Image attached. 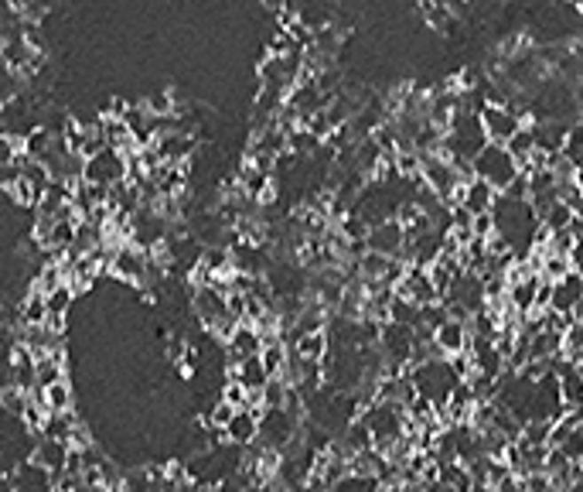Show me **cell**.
I'll use <instances>...</instances> for the list:
<instances>
[{"instance_id": "ac0fdd59", "label": "cell", "mask_w": 583, "mask_h": 492, "mask_svg": "<svg viewBox=\"0 0 583 492\" xmlns=\"http://www.w3.org/2000/svg\"><path fill=\"white\" fill-rule=\"evenodd\" d=\"M42 407L48 414H72V407H75V390H72V383L62 380L55 383V386H48V390H38L35 393Z\"/></svg>"}, {"instance_id": "d4e9b609", "label": "cell", "mask_w": 583, "mask_h": 492, "mask_svg": "<svg viewBox=\"0 0 583 492\" xmlns=\"http://www.w3.org/2000/svg\"><path fill=\"white\" fill-rule=\"evenodd\" d=\"M560 451L566 455V462H573V465L580 462L583 458V427H573V431H570V438L560 445Z\"/></svg>"}, {"instance_id": "3957f363", "label": "cell", "mask_w": 583, "mask_h": 492, "mask_svg": "<svg viewBox=\"0 0 583 492\" xmlns=\"http://www.w3.org/2000/svg\"><path fill=\"white\" fill-rule=\"evenodd\" d=\"M130 179V161L127 155L113 151V147H103L99 155H92L83 168V181L86 185H96V188H116Z\"/></svg>"}, {"instance_id": "5b68a950", "label": "cell", "mask_w": 583, "mask_h": 492, "mask_svg": "<svg viewBox=\"0 0 583 492\" xmlns=\"http://www.w3.org/2000/svg\"><path fill=\"white\" fill-rule=\"evenodd\" d=\"M147 264H151V253H147V250H140V246H133V243H123V246L113 250L106 274H113V277L123 281V284H137V288H144Z\"/></svg>"}, {"instance_id": "30bf717a", "label": "cell", "mask_w": 583, "mask_h": 492, "mask_svg": "<svg viewBox=\"0 0 583 492\" xmlns=\"http://www.w3.org/2000/svg\"><path fill=\"white\" fill-rule=\"evenodd\" d=\"M583 305V274L573 270L570 277H563L553 284V294H549V312L563 314V318H573L577 308Z\"/></svg>"}, {"instance_id": "6da1fadb", "label": "cell", "mask_w": 583, "mask_h": 492, "mask_svg": "<svg viewBox=\"0 0 583 492\" xmlns=\"http://www.w3.org/2000/svg\"><path fill=\"white\" fill-rule=\"evenodd\" d=\"M406 377L413 380L416 386V397H423L427 403H433L437 410H444L447 401H451V393L457 390V373H453V366L447 359H430V362H423V366H410L406 369Z\"/></svg>"}, {"instance_id": "603a6c76", "label": "cell", "mask_w": 583, "mask_h": 492, "mask_svg": "<svg viewBox=\"0 0 583 492\" xmlns=\"http://www.w3.org/2000/svg\"><path fill=\"white\" fill-rule=\"evenodd\" d=\"M21 161H24V140L0 134V171H4V168H14V164H21Z\"/></svg>"}, {"instance_id": "44dd1931", "label": "cell", "mask_w": 583, "mask_h": 492, "mask_svg": "<svg viewBox=\"0 0 583 492\" xmlns=\"http://www.w3.org/2000/svg\"><path fill=\"white\" fill-rule=\"evenodd\" d=\"M389 321H396V325H406V329H416V325H420V308H416L413 301L392 298V305H389Z\"/></svg>"}, {"instance_id": "ba28073f", "label": "cell", "mask_w": 583, "mask_h": 492, "mask_svg": "<svg viewBox=\"0 0 583 492\" xmlns=\"http://www.w3.org/2000/svg\"><path fill=\"white\" fill-rule=\"evenodd\" d=\"M396 298L413 301L416 308H427V305H437V301H440V294H437V288H433V281H430V270H423V267H406L403 281L396 284Z\"/></svg>"}, {"instance_id": "4316f807", "label": "cell", "mask_w": 583, "mask_h": 492, "mask_svg": "<svg viewBox=\"0 0 583 492\" xmlns=\"http://www.w3.org/2000/svg\"><path fill=\"white\" fill-rule=\"evenodd\" d=\"M577 469H580V472H583V458H580V462H577Z\"/></svg>"}, {"instance_id": "ffe728a7", "label": "cell", "mask_w": 583, "mask_h": 492, "mask_svg": "<svg viewBox=\"0 0 583 492\" xmlns=\"http://www.w3.org/2000/svg\"><path fill=\"white\" fill-rule=\"evenodd\" d=\"M563 157L570 161V168H573V171H583V123L570 127L566 144H563Z\"/></svg>"}, {"instance_id": "9a60e30c", "label": "cell", "mask_w": 583, "mask_h": 492, "mask_svg": "<svg viewBox=\"0 0 583 492\" xmlns=\"http://www.w3.org/2000/svg\"><path fill=\"white\" fill-rule=\"evenodd\" d=\"M229 380L239 383L242 390H249V393H263L266 390V383L273 380L270 373H266V366H263V359H246V362H236V366H229Z\"/></svg>"}, {"instance_id": "4fadbf2b", "label": "cell", "mask_w": 583, "mask_h": 492, "mask_svg": "<svg viewBox=\"0 0 583 492\" xmlns=\"http://www.w3.org/2000/svg\"><path fill=\"white\" fill-rule=\"evenodd\" d=\"M259 353H263V336H259L253 325H239L236 332L229 336V342H225V359H229V366L246 362V359H256Z\"/></svg>"}, {"instance_id": "d6986e66", "label": "cell", "mask_w": 583, "mask_h": 492, "mask_svg": "<svg viewBox=\"0 0 583 492\" xmlns=\"http://www.w3.org/2000/svg\"><path fill=\"white\" fill-rule=\"evenodd\" d=\"M290 349L301 359H307V362H324L327 353H331V336L327 332H303V336H297V342Z\"/></svg>"}, {"instance_id": "7c38bea8", "label": "cell", "mask_w": 583, "mask_h": 492, "mask_svg": "<svg viewBox=\"0 0 583 492\" xmlns=\"http://www.w3.org/2000/svg\"><path fill=\"white\" fill-rule=\"evenodd\" d=\"M259 414L263 410H236V417L225 425L222 431V441L232 448H253L259 441Z\"/></svg>"}, {"instance_id": "2e32d148", "label": "cell", "mask_w": 583, "mask_h": 492, "mask_svg": "<svg viewBox=\"0 0 583 492\" xmlns=\"http://www.w3.org/2000/svg\"><path fill=\"white\" fill-rule=\"evenodd\" d=\"M68 380V362H65V349L62 353H51V356L35 359V393L38 390H48L55 383Z\"/></svg>"}, {"instance_id": "9c48e42d", "label": "cell", "mask_w": 583, "mask_h": 492, "mask_svg": "<svg viewBox=\"0 0 583 492\" xmlns=\"http://www.w3.org/2000/svg\"><path fill=\"white\" fill-rule=\"evenodd\" d=\"M7 492H59V482L51 472H44L38 462H21L7 479Z\"/></svg>"}, {"instance_id": "e0dca14e", "label": "cell", "mask_w": 583, "mask_h": 492, "mask_svg": "<svg viewBox=\"0 0 583 492\" xmlns=\"http://www.w3.org/2000/svg\"><path fill=\"white\" fill-rule=\"evenodd\" d=\"M495 202H498V192L492 185H485V181H477V179H471L464 185V199H461V205H464L475 219L477 216H492Z\"/></svg>"}, {"instance_id": "484cf974", "label": "cell", "mask_w": 583, "mask_h": 492, "mask_svg": "<svg viewBox=\"0 0 583 492\" xmlns=\"http://www.w3.org/2000/svg\"><path fill=\"white\" fill-rule=\"evenodd\" d=\"M573 185H577V192H580V199H583V171H577V179H573Z\"/></svg>"}, {"instance_id": "8fae6325", "label": "cell", "mask_w": 583, "mask_h": 492, "mask_svg": "<svg viewBox=\"0 0 583 492\" xmlns=\"http://www.w3.org/2000/svg\"><path fill=\"white\" fill-rule=\"evenodd\" d=\"M433 345H437L440 359H457V356H464V353L471 349V332H468V325H464V321H453V318H447V321L433 332Z\"/></svg>"}, {"instance_id": "7402d4cb", "label": "cell", "mask_w": 583, "mask_h": 492, "mask_svg": "<svg viewBox=\"0 0 583 492\" xmlns=\"http://www.w3.org/2000/svg\"><path fill=\"white\" fill-rule=\"evenodd\" d=\"M28 403H31V393H24V390H18V386H7V390L0 393V410L11 414V417H24Z\"/></svg>"}, {"instance_id": "5bb4252c", "label": "cell", "mask_w": 583, "mask_h": 492, "mask_svg": "<svg viewBox=\"0 0 583 492\" xmlns=\"http://www.w3.org/2000/svg\"><path fill=\"white\" fill-rule=\"evenodd\" d=\"M68 455H72V448L62 445V441H48V438H38L35 448H31V462H38L44 472H51L55 479L65 472L68 465Z\"/></svg>"}, {"instance_id": "52a82bcc", "label": "cell", "mask_w": 583, "mask_h": 492, "mask_svg": "<svg viewBox=\"0 0 583 492\" xmlns=\"http://www.w3.org/2000/svg\"><path fill=\"white\" fill-rule=\"evenodd\" d=\"M366 246L372 253H382L389 260H403L406 253V229L399 219H382V223L368 226Z\"/></svg>"}, {"instance_id": "277c9868", "label": "cell", "mask_w": 583, "mask_h": 492, "mask_svg": "<svg viewBox=\"0 0 583 492\" xmlns=\"http://www.w3.org/2000/svg\"><path fill=\"white\" fill-rule=\"evenodd\" d=\"M477 120H481V131L488 137V144H501V147L525 127V116L518 107H495V103H485L477 110Z\"/></svg>"}, {"instance_id": "cb8c5ba5", "label": "cell", "mask_w": 583, "mask_h": 492, "mask_svg": "<svg viewBox=\"0 0 583 492\" xmlns=\"http://www.w3.org/2000/svg\"><path fill=\"white\" fill-rule=\"evenodd\" d=\"M423 18H427L430 28L444 31V28H451L453 24V11L447 7V4H423Z\"/></svg>"}, {"instance_id": "7a4b0ae2", "label": "cell", "mask_w": 583, "mask_h": 492, "mask_svg": "<svg viewBox=\"0 0 583 492\" xmlns=\"http://www.w3.org/2000/svg\"><path fill=\"white\" fill-rule=\"evenodd\" d=\"M471 171H475V179L477 181H485V185H492L498 195L512 185V181L522 175L518 171V164H516V157L508 155L501 144H485L481 147V155L471 161Z\"/></svg>"}, {"instance_id": "8992f818", "label": "cell", "mask_w": 583, "mask_h": 492, "mask_svg": "<svg viewBox=\"0 0 583 492\" xmlns=\"http://www.w3.org/2000/svg\"><path fill=\"white\" fill-rule=\"evenodd\" d=\"M48 188H51V175H48V168L38 164V161H31V157H24L21 179H18V185H14L7 195L18 202V205L35 209V205L44 199V192H48Z\"/></svg>"}]
</instances>
